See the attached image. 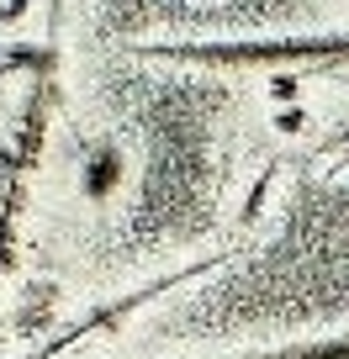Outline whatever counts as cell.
I'll return each mask as SVG.
<instances>
[{
	"label": "cell",
	"mask_w": 349,
	"mask_h": 359,
	"mask_svg": "<svg viewBox=\"0 0 349 359\" xmlns=\"http://www.w3.org/2000/svg\"><path fill=\"white\" fill-rule=\"evenodd\" d=\"M79 185H85L91 201H106V196L122 185V154H117V148H96V154L85 158V180H79Z\"/></svg>",
	"instance_id": "cell-4"
},
{
	"label": "cell",
	"mask_w": 349,
	"mask_h": 359,
	"mask_svg": "<svg viewBox=\"0 0 349 359\" xmlns=\"http://www.w3.org/2000/svg\"><path fill=\"white\" fill-rule=\"evenodd\" d=\"M223 359H349V333H328V338H296V344L249 348V354H223Z\"/></svg>",
	"instance_id": "cell-2"
},
{
	"label": "cell",
	"mask_w": 349,
	"mask_h": 359,
	"mask_svg": "<svg viewBox=\"0 0 349 359\" xmlns=\"http://www.w3.org/2000/svg\"><path fill=\"white\" fill-rule=\"evenodd\" d=\"M143 58L202 69H349V32H307V37H228V43H143Z\"/></svg>",
	"instance_id": "cell-1"
},
{
	"label": "cell",
	"mask_w": 349,
	"mask_h": 359,
	"mask_svg": "<svg viewBox=\"0 0 349 359\" xmlns=\"http://www.w3.org/2000/svg\"><path fill=\"white\" fill-rule=\"evenodd\" d=\"M16 69H27L32 79H53L58 74V43H11L6 53H0V74H16Z\"/></svg>",
	"instance_id": "cell-3"
}]
</instances>
